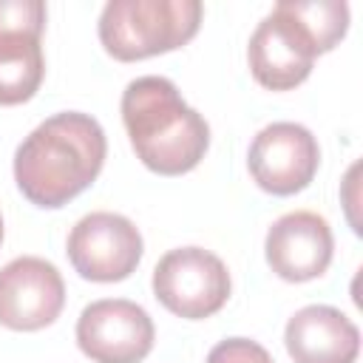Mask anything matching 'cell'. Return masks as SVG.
I'll return each instance as SVG.
<instances>
[{"instance_id":"cell-3","label":"cell","mask_w":363,"mask_h":363,"mask_svg":"<svg viewBox=\"0 0 363 363\" xmlns=\"http://www.w3.org/2000/svg\"><path fill=\"white\" fill-rule=\"evenodd\" d=\"M201 14L199 0H111L99 14V43L119 62L167 54L196 37Z\"/></svg>"},{"instance_id":"cell-1","label":"cell","mask_w":363,"mask_h":363,"mask_svg":"<svg viewBox=\"0 0 363 363\" xmlns=\"http://www.w3.org/2000/svg\"><path fill=\"white\" fill-rule=\"evenodd\" d=\"M105 153L102 125L82 111H62L40 122L17 145L14 182L31 204L57 210L91 187Z\"/></svg>"},{"instance_id":"cell-4","label":"cell","mask_w":363,"mask_h":363,"mask_svg":"<svg viewBox=\"0 0 363 363\" xmlns=\"http://www.w3.org/2000/svg\"><path fill=\"white\" fill-rule=\"evenodd\" d=\"M156 301L187 320L216 315L230 298V272L224 261L204 247H179L153 267Z\"/></svg>"},{"instance_id":"cell-16","label":"cell","mask_w":363,"mask_h":363,"mask_svg":"<svg viewBox=\"0 0 363 363\" xmlns=\"http://www.w3.org/2000/svg\"><path fill=\"white\" fill-rule=\"evenodd\" d=\"M0 244H3V216H0Z\"/></svg>"},{"instance_id":"cell-9","label":"cell","mask_w":363,"mask_h":363,"mask_svg":"<svg viewBox=\"0 0 363 363\" xmlns=\"http://www.w3.org/2000/svg\"><path fill=\"white\" fill-rule=\"evenodd\" d=\"M65 306L60 269L37 255H20L0 269V323L14 332L51 326Z\"/></svg>"},{"instance_id":"cell-15","label":"cell","mask_w":363,"mask_h":363,"mask_svg":"<svg viewBox=\"0 0 363 363\" xmlns=\"http://www.w3.org/2000/svg\"><path fill=\"white\" fill-rule=\"evenodd\" d=\"M207 363H275V360L261 343L250 337H227L210 349Z\"/></svg>"},{"instance_id":"cell-6","label":"cell","mask_w":363,"mask_h":363,"mask_svg":"<svg viewBox=\"0 0 363 363\" xmlns=\"http://www.w3.org/2000/svg\"><path fill=\"white\" fill-rule=\"evenodd\" d=\"M320 147L309 128L298 122H272L250 145L247 167L255 184L272 196H295L315 179Z\"/></svg>"},{"instance_id":"cell-7","label":"cell","mask_w":363,"mask_h":363,"mask_svg":"<svg viewBox=\"0 0 363 363\" xmlns=\"http://www.w3.org/2000/svg\"><path fill=\"white\" fill-rule=\"evenodd\" d=\"M150 315L125 298L88 303L77 320V343L94 363H142L153 349Z\"/></svg>"},{"instance_id":"cell-10","label":"cell","mask_w":363,"mask_h":363,"mask_svg":"<svg viewBox=\"0 0 363 363\" xmlns=\"http://www.w3.org/2000/svg\"><path fill=\"white\" fill-rule=\"evenodd\" d=\"M264 252L272 272L289 284L320 278L329 269L335 252L332 227L312 210L286 213L267 230Z\"/></svg>"},{"instance_id":"cell-11","label":"cell","mask_w":363,"mask_h":363,"mask_svg":"<svg viewBox=\"0 0 363 363\" xmlns=\"http://www.w3.org/2000/svg\"><path fill=\"white\" fill-rule=\"evenodd\" d=\"M284 343L295 363H354L360 332L340 309L312 303L286 320Z\"/></svg>"},{"instance_id":"cell-5","label":"cell","mask_w":363,"mask_h":363,"mask_svg":"<svg viewBox=\"0 0 363 363\" xmlns=\"http://www.w3.org/2000/svg\"><path fill=\"white\" fill-rule=\"evenodd\" d=\"M142 233L119 213H88L68 233V261L85 278L96 284L125 281L142 261Z\"/></svg>"},{"instance_id":"cell-13","label":"cell","mask_w":363,"mask_h":363,"mask_svg":"<svg viewBox=\"0 0 363 363\" xmlns=\"http://www.w3.org/2000/svg\"><path fill=\"white\" fill-rule=\"evenodd\" d=\"M315 43L318 54L332 51L349 31V6L343 0H281Z\"/></svg>"},{"instance_id":"cell-8","label":"cell","mask_w":363,"mask_h":363,"mask_svg":"<svg viewBox=\"0 0 363 363\" xmlns=\"http://www.w3.org/2000/svg\"><path fill=\"white\" fill-rule=\"evenodd\" d=\"M315 57V43L284 3H275V9L255 26L247 45L250 71L255 82L269 91H289L301 85L312 74Z\"/></svg>"},{"instance_id":"cell-12","label":"cell","mask_w":363,"mask_h":363,"mask_svg":"<svg viewBox=\"0 0 363 363\" xmlns=\"http://www.w3.org/2000/svg\"><path fill=\"white\" fill-rule=\"evenodd\" d=\"M40 31L0 28V105L28 102L43 82L45 60Z\"/></svg>"},{"instance_id":"cell-14","label":"cell","mask_w":363,"mask_h":363,"mask_svg":"<svg viewBox=\"0 0 363 363\" xmlns=\"http://www.w3.org/2000/svg\"><path fill=\"white\" fill-rule=\"evenodd\" d=\"M0 28H45V3L43 0H0Z\"/></svg>"},{"instance_id":"cell-2","label":"cell","mask_w":363,"mask_h":363,"mask_svg":"<svg viewBox=\"0 0 363 363\" xmlns=\"http://www.w3.org/2000/svg\"><path fill=\"white\" fill-rule=\"evenodd\" d=\"M122 122L136 159L159 176L193 170L210 147V125L167 77H136L122 91Z\"/></svg>"}]
</instances>
